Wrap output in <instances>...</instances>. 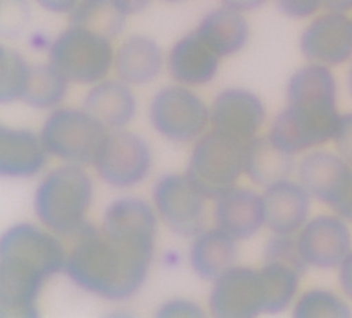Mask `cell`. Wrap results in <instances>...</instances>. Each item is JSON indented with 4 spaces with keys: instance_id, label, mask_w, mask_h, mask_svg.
Segmentation results:
<instances>
[{
    "instance_id": "1",
    "label": "cell",
    "mask_w": 352,
    "mask_h": 318,
    "mask_svg": "<svg viewBox=\"0 0 352 318\" xmlns=\"http://www.w3.org/2000/svg\"><path fill=\"white\" fill-rule=\"evenodd\" d=\"M51 231L16 224L0 240V314L38 317L43 284L65 269L67 252Z\"/></svg>"
},
{
    "instance_id": "2",
    "label": "cell",
    "mask_w": 352,
    "mask_h": 318,
    "mask_svg": "<svg viewBox=\"0 0 352 318\" xmlns=\"http://www.w3.org/2000/svg\"><path fill=\"white\" fill-rule=\"evenodd\" d=\"M67 253L64 272L82 291L122 302L144 284L154 256V244L116 241L86 224Z\"/></svg>"
},
{
    "instance_id": "3",
    "label": "cell",
    "mask_w": 352,
    "mask_h": 318,
    "mask_svg": "<svg viewBox=\"0 0 352 318\" xmlns=\"http://www.w3.org/2000/svg\"><path fill=\"white\" fill-rule=\"evenodd\" d=\"M94 196V185L80 165L67 163L51 170L40 182L34 210L51 233L75 237L86 225L85 218Z\"/></svg>"
},
{
    "instance_id": "4",
    "label": "cell",
    "mask_w": 352,
    "mask_h": 318,
    "mask_svg": "<svg viewBox=\"0 0 352 318\" xmlns=\"http://www.w3.org/2000/svg\"><path fill=\"white\" fill-rule=\"evenodd\" d=\"M245 147L247 142L213 128L197 139L185 175L203 196L216 200L244 173Z\"/></svg>"
},
{
    "instance_id": "5",
    "label": "cell",
    "mask_w": 352,
    "mask_h": 318,
    "mask_svg": "<svg viewBox=\"0 0 352 318\" xmlns=\"http://www.w3.org/2000/svg\"><path fill=\"white\" fill-rule=\"evenodd\" d=\"M48 61L69 83L95 84L106 79L114 65L111 40L69 24L50 44Z\"/></svg>"
},
{
    "instance_id": "6",
    "label": "cell",
    "mask_w": 352,
    "mask_h": 318,
    "mask_svg": "<svg viewBox=\"0 0 352 318\" xmlns=\"http://www.w3.org/2000/svg\"><path fill=\"white\" fill-rule=\"evenodd\" d=\"M109 130L85 109H56L44 123L47 152L67 163L94 165Z\"/></svg>"
},
{
    "instance_id": "7",
    "label": "cell",
    "mask_w": 352,
    "mask_h": 318,
    "mask_svg": "<svg viewBox=\"0 0 352 318\" xmlns=\"http://www.w3.org/2000/svg\"><path fill=\"white\" fill-rule=\"evenodd\" d=\"M150 120L162 137L189 142L200 138L210 123V109L188 86L170 84L154 95Z\"/></svg>"
},
{
    "instance_id": "8",
    "label": "cell",
    "mask_w": 352,
    "mask_h": 318,
    "mask_svg": "<svg viewBox=\"0 0 352 318\" xmlns=\"http://www.w3.org/2000/svg\"><path fill=\"white\" fill-rule=\"evenodd\" d=\"M153 165L150 146L140 135L116 130L106 135L94 162L99 178L109 186L127 189L148 177Z\"/></svg>"
},
{
    "instance_id": "9",
    "label": "cell",
    "mask_w": 352,
    "mask_h": 318,
    "mask_svg": "<svg viewBox=\"0 0 352 318\" xmlns=\"http://www.w3.org/2000/svg\"><path fill=\"white\" fill-rule=\"evenodd\" d=\"M340 120L338 110H310L286 104L274 120L268 138L276 148L295 157L334 139Z\"/></svg>"
},
{
    "instance_id": "10",
    "label": "cell",
    "mask_w": 352,
    "mask_h": 318,
    "mask_svg": "<svg viewBox=\"0 0 352 318\" xmlns=\"http://www.w3.org/2000/svg\"><path fill=\"white\" fill-rule=\"evenodd\" d=\"M154 206L164 224L173 234L196 237L206 223V196L186 175L161 177L153 190Z\"/></svg>"
},
{
    "instance_id": "11",
    "label": "cell",
    "mask_w": 352,
    "mask_h": 318,
    "mask_svg": "<svg viewBox=\"0 0 352 318\" xmlns=\"http://www.w3.org/2000/svg\"><path fill=\"white\" fill-rule=\"evenodd\" d=\"M299 49L311 64L338 67L352 60V17L326 12L302 32Z\"/></svg>"
},
{
    "instance_id": "12",
    "label": "cell",
    "mask_w": 352,
    "mask_h": 318,
    "mask_svg": "<svg viewBox=\"0 0 352 318\" xmlns=\"http://www.w3.org/2000/svg\"><path fill=\"white\" fill-rule=\"evenodd\" d=\"M305 262L317 269L340 268L352 251L346 220L338 214H322L309 220L298 234Z\"/></svg>"
},
{
    "instance_id": "13",
    "label": "cell",
    "mask_w": 352,
    "mask_h": 318,
    "mask_svg": "<svg viewBox=\"0 0 352 318\" xmlns=\"http://www.w3.org/2000/svg\"><path fill=\"white\" fill-rule=\"evenodd\" d=\"M216 318H254L263 313L259 271L232 266L213 282L209 296Z\"/></svg>"
},
{
    "instance_id": "14",
    "label": "cell",
    "mask_w": 352,
    "mask_h": 318,
    "mask_svg": "<svg viewBox=\"0 0 352 318\" xmlns=\"http://www.w3.org/2000/svg\"><path fill=\"white\" fill-rule=\"evenodd\" d=\"M265 119L263 103L247 89H224L214 98L210 107L213 128L244 142L256 137Z\"/></svg>"
},
{
    "instance_id": "15",
    "label": "cell",
    "mask_w": 352,
    "mask_h": 318,
    "mask_svg": "<svg viewBox=\"0 0 352 318\" xmlns=\"http://www.w3.org/2000/svg\"><path fill=\"white\" fill-rule=\"evenodd\" d=\"M311 198L300 182L290 179L265 188L262 193L265 225L274 234H298L309 221Z\"/></svg>"
},
{
    "instance_id": "16",
    "label": "cell",
    "mask_w": 352,
    "mask_h": 318,
    "mask_svg": "<svg viewBox=\"0 0 352 318\" xmlns=\"http://www.w3.org/2000/svg\"><path fill=\"white\" fill-rule=\"evenodd\" d=\"M214 223L234 240L252 238L265 225L262 194L234 186L216 198Z\"/></svg>"
},
{
    "instance_id": "17",
    "label": "cell",
    "mask_w": 352,
    "mask_h": 318,
    "mask_svg": "<svg viewBox=\"0 0 352 318\" xmlns=\"http://www.w3.org/2000/svg\"><path fill=\"white\" fill-rule=\"evenodd\" d=\"M352 166L338 154L314 151L305 155L298 166V178L309 194L333 209Z\"/></svg>"
},
{
    "instance_id": "18",
    "label": "cell",
    "mask_w": 352,
    "mask_h": 318,
    "mask_svg": "<svg viewBox=\"0 0 352 318\" xmlns=\"http://www.w3.org/2000/svg\"><path fill=\"white\" fill-rule=\"evenodd\" d=\"M220 56L216 55L196 32L173 44L168 55V71L172 79L184 86H201L212 82L219 71Z\"/></svg>"
},
{
    "instance_id": "19",
    "label": "cell",
    "mask_w": 352,
    "mask_h": 318,
    "mask_svg": "<svg viewBox=\"0 0 352 318\" xmlns=\"http://www.w3.org/2000/svg\"><path fill=\"white\" fill-rule=\"evenodd\" d=\"M100 229L116 241L155 244L157 217L144 200L124 197L114 200L106 209Z\"/></svg>"
},
{
    "instance_id": "20",
    "label": "cell",
    "mask_w": 352,
    "mask_h": 318,
    "mask_svg": "<svg viewBox=\"0 0 352 318\" xmlns=\"http://www.w3.org/2000/svg\"><path fill=\"white\" fill-rule=\"evenodd\" d=\"M47 155L41 137L27 130L0 128V173L3 178L36 177L44 168Z\"/></svg>"
},
{
    "instance_id": "21",
    "label": "cell",
    "mask_w": 352,
    "mask_h": 318,
    "mask_svg": "<svg viewBox=\"0 0 352 318\" xmlns=\"http://www.w3.org/2000/svg\"><path fill=\"white\" fill-rule=\"evenodd\" d=\"M83 109L107 130L116 131L131 123L137 103L129 83L122 79H103L86 93Z\"/></svg>"
},
{
    "instance_id": "22",
    "label": "cell",
    "mask_w": 352,
    "mask_h": 318,
    "mask_svg": "<svg viewBox=\"0 0 352 318\" xmlns=\"http://www.w3.org/2000/svg\"><path fill=\"white\" fill-rule=\"evenodd\" d=\"M113 67L119 79L130 86L146 84L155 80L162 71V49L150 37L129 36L114 52Z\"/></svg>"
},
{
    "instance_id": "23",
    "label": "cell",
    "mask_w": 352,
    "mask_h": 318,
    "mask_svg": "<svg viewBox=\"0 0 352 318\" xmlns=\"http://www.w3.org/2000/svg\"><path fill=\"white\" fill-rule=\"evenodd\" d=\"M286 100L290 106L336 110L337 80L330 67L309 63L296 69L287 80Z\"/></svg>"
},
{
    "instance_id": "24",
    "label": "cell",
    "mask_w": 352,
    "mask_h": 318,
    "mask_svg": "<svg viewBox=\"0 0 352 318\" xmlns=\"http://www.w3.org/2000/svg\"><path fill=\"white\" fill-rule=\"evenodd\" d=\"M239 256L237 240L219 227L201 231L190 247V266L203 280L214 282L232 266Z\"/></svg>"
},
{
    "instance_id": "25",
    "label": "cell",
    "mask_w": 352,
    "mask_h": 318,
    "mask_svg": "<svg viewBox=\"0 0 352 318\" xmlns=\"http://www.w3.org/2000/svg\"><path fill=\"white\" fill-rule=\"evenodd\" d=\"M195 32L220 58L240 52L250 38V27L243 13L223 5L204 16Z\"/></svg>"
},
{
    "instance_id": "26",
    "label": "cell",
    "mask_w": 352,
    "mask_h": 318,
    "mask_svg": "<svg viewBox=\"0 0 352 318\" xmlns=\"http://www.w3.org/2000/svg\"><path fill=\"white\" fill-rule=\"evenodd\" d=\"M295 169V157L276 148L267 137H255L245 147V175L258 186L268 188L289 179Z\"/></svg>"
},
{
    "instance_id": "27",
    "label": "cell",
    "mask_w": 352,
    "mask_h": 318,
    "mask_svg": "<svg viewBox=\"0 0 352 318\" xmlns=\"http://www.w3.org/2000/svg\"><path fill=\"white\" fill-rule=\"evenodd\" d=\"M127 16L117 8L114 0H79L69 13V24L91 30L111 41L119 37Z\"/></svg>"
},
{
    "instance_id": "28",
    "label": "cell",
    "mask_w": 352,
    "mask_h": 318,
    "mask_svg": "<svg viewBox=\"0 0 352 318\" xmlns=\"http://www.w3.org/2000/svg\"><path fill=\"white\" fill-rule=\"evenodd\" d=\"M263 313L279 314L296 297L302 273L282 264H263L259 269Z\"/></svg>"
},
{
    "instance_id": "29",
    "label": "cell",
    "mask_w": 352,
    "mask_h": 318,
    "mask_svg": "<svg viewBox=\"0 0 352 318\" xmlns=\"http://www.w3.org/2000/svg\"><path fill=\"white\" fill-rule=\"evenodd\" d=\"M68 79L54 65H32L21 102L33 109L50 110L60 104L68 92Z\"/></svg>"
},
{
    "instance_id": "30",
    "label": "cell",
    "mask_w": 352,
    "mask_h": 318,
    "mask_svg": "<svg viewBox=\"0 0 352 318\" xmlns=\"http://www.w3.org/2000/svg\"><path fill=\"white\" fill-rule=\"evenodd\" d=\"M30 71L21 54L5 45L0 48V102L9 104L23 99Z\"/></svg>"
},
{
    "instance_id": "31",
    "label": "cell",
    "mask_w": 352,
    "mask_h": 318,
    "mask_svg": "<svg viewBox=\"0 0 352 318\" xmlns=\"http://www.w3.org/2000/svg\"><path fill=\"white\" fill-rule=\"evenodd\" d=\"M351 307L337 295L322 288H313L303 293L293 307L295 318H348Z\"/></svg>"
},
{
    "instance_id": "32",
    "label": "cell",
    "mask_w": 352,
    "mask_h": 318,
    "mask_svg": "<svg viewBox=\"0 0 352 318\" xmlns=\"http://www.w3.org/2000/svg\"><path fill=\"white\" fill-rule=\"evenodd\" d=\"M263 264H282L296 269L302 275L309 268L300 253L298 236L295 234H274L263 249Z\"/></svg>"
},
{
    "instance_id": "33",
    "label": "cell",
    "mask_w": 352,
    "mask_h": 318,
    "mask_svg": "<svg viewBox=\"0 0 352 318\" xmlns=\"http://www.w3.org/2000/svg\"><path fill=\"white\" fill-rule=\"evenodd\" d=\"M275 5L283 16L295 20L309 19L321 9L337 13L352 10V0H275Z\"/></svg>"
},
{
    "instance_id": "34",
    "label": "cell",
    "mask_w": 352,
    "mask_h": 318,
    "mask_svg": "<svg viewBox=\"0 0 352 318\" xmlns=\"http://www.w3.org/2000/svg\"><path fill=\"white\" fill-rule=\"evenodd\" d=\"M28 20H30V3H28V0H2V19H0L2 37H19Z\"/></svg>"
},
{
    "instance_id": "35",
    "label": "cell",
    "mask_w": 352,
    "mask_h": 318,
    "mask_svg": "<svg viewBox=\"0 0 352 318\" xmlns=\"http://www.w3.org/2000/svg\"><path fill=\"white\" fill-rule=\"evenodd\" d=\"M158 318H199L203 317L201 308L189 300H169L165 302L157 311Z\"/></svg>"
},
{
    "instance_id": "36",
    "label": "cell",
    "mask_w": 352,
    "mask_h": 318,
    "mask_svg": "<svg viewBox=\"0 0 352 318\" xmlns=\"http://www.w3.org/2000/svg\"><path fill=\"white\" fill-rule=\"evenodd\" d=\"M337 154L352 166V111L341 114V120L334 135Z\"/></svg>"
},
{
    "instance_id": "37",
    "label": "cell",
    "mask_w": 352,
    "mask_h": 318,
    "mask_svg": "<svg viewBox=\"0 0 352 318\" xmlns=\"http://www.w3.org/2000/svg\"><path fill=\"white\" fill-rule=\"evenodd\" d=\"M331 210L336 214L345 218L346 221H352V172L348 177V179L344 185V189Z\"/></svg>"
},
{
    "instance_id": "38",
    "label": "cell",
    "mask_w": 352,
    "mask_h": 318,
    "mask_svg": "<svg viewBox=\"0 0 352 318\" xmlns=\"http://www.w3.org/2000/svg\"><path fill=\"white\" fill-rule=\"evenodd\" d=\"M34 2L44 10L50 13H71L75 6L79 3V0H34Z\"/></svg>"
},
{
    "instance_id": "39",
    "label": "cell",
    "mask_w": 352,
    "mask_h": 318,
    "mask_svg": "<svg viewBox=\"0 0 352 318\" xmlns=\"http://www.w3.org/2000/svg\"><path fill=\"white\" fill-rule=\"evenodd\" d=\"M340 286L342 292L352 300V251L340 265Z\"/></svg>"
},
{
    "instance_id": "40",
    "label": "cell",
    "mask_w": 352,
    "mask_h": 318,
    "mask_svg": "<svg viewBox=\"0 0 352 318\" xmlns=\"http://www.w3.org/2000/svg\"><path fill=\"white\" fill-rule=\"evenodd\" d=\"M223 6L234 9L237 12H254L265 5L268 0H220Z\"/></svg>"
},
{
    "instance_id": "41",
    "label": "cell",
    "mask_w": 352,
    "mask_h": 318,
    "mask_svg": "<svg viewBox=\"0 0 352 318\" xmlns=\"http://www.w3.org/2000/svg\"><path fill=\"white\" fill-rule=\"evenodd\" d=\"M114 3L129 17L144 12L151 3V0H114Z\"/></svg>"
},
{
    "instance_id": "42",
    "label": "cell",
    "mask_w": 352,
    "mask_h": 318,
    "mask_svg": "<svg viewBox=\"0 0 352 318\" xmlns=\"http://www.w3.org/2000/svg\"><path fill=\"white\" fill-rule=\"evenodd\" d=\"M346 86H348L349 95L352 96V65H351V68L348 71V75H346Z\"/></svg>"
},
{
    "instance_id": "43",
    "label": "cell",
    "mask_w": 352,
    "mask_h": 318,
    "mask_svg": "<svg viewBox=\"0 0 352 318\" xmlns=\"http://www.w3.org/2000/svg\"><path fill=\"white\" fill-rule=\"evenodd\" d=\"M165 2H181V0H165Z\"/></svg>"
}]
</instances>
